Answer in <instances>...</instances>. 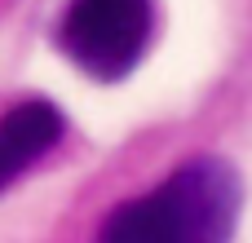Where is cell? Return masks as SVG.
Returning <instances> with one entry per match:
<instances>
[{
  "mask_svg": "<svg viewBox=\"0 0 252 243\" xmlns=\"http://www.w3.org/2000/svg\"><path fill=\"white\" fill-rule=\"evenodd\" d=\"M239 208V173L217 155H199L173 168L151 195L111 208L97 243H230Z\"/></svg>",
  "mask_w": 252,
  "mask_h": 243,
  "instance_id": "1",
  "label": "cell"
},
{
  "mask_svg": "<svg viewBox=\"0 0 252 243\" xmlns=\"http://www.w3.org/2000/svg\"><path fill=\"white\" fill-rule=\"evenodd\" d=\"M58 40L93 80H124L151 44V0H71Z\"/></svg>",
  "mask_w": 252,
  "mask_h": 243,
  "instance_id": "2",
  "label": "cell"
},
{
  "mask_svg": "<svg viewBox=\"0 0 252 243\" xmlns=\"http://www.w3.org/2000/svg\"><path fill=\"white\" fill-rule=\"evenodd\" d=\"M62 128H66L62 111L44 97H31L4 111L0 115V190H9L35 159H44L58 146Z\"/></svg>",
  "mask_w": 252,
  "mask_h": 243,
  "instance_id": "3",
  "label": "cell"
}]
</instances>
